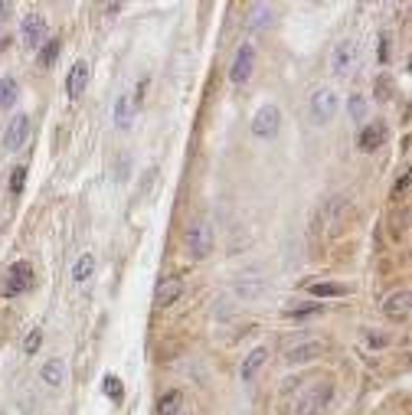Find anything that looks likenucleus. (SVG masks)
I'll return each instance as SVG.
<instances>
[{"instance_id":"nucleus-21","label":"nucleus","mask_w":412,"mask_h":415,"mask_svg":"<svg viewBox=\"0 0 412 415\" xmlns=\"http://www.w3.org/2000/svg\"><path fill=\"white\" fill-rule=\"evenodd\" d=\"M17 98H20V82L13 76H4L0 79V108L17 105Z\"/></svg>"},{"instance_id":"nucleus-29","label":"nucleus","mask_w":412,"mask_h":415,"mask_svg":"<svg viewBox=\"0 0 412 415\" xmlns=\"http://www.w3.org/2000/svg\"><path fill=\"white\" fill-rule=\"evenodd\" d=\"M311 314H321V304L311 301V304H298L295 311H288V317H311Z\"/></svg>"},{"instance_id":"nucleus-13","label":"nucleus","mask_w":412,"mask_h":415,"mask_svg":"<svg viewBox=\"0 0 412 415\" xmlns=\"http://www.w3.org/2000/svg\"><path fill=\"white\" fill-rule=\"evenodd\" d=\"M409 301H412L409 288H399V291H393L390 298H386V304H383L386 317H393V321H406V317H409Z\"/></svg>"},{"instance_id":"nucleus-2","label":"nucleus","mask_w":412,"mask_h":415,"mask_svg":"<svg viewBox=\"0 0 412 415\" xmlns=\"http://www.w3.org/2000/svg\"><path fill=\"white\" fill-rule=\"evenodd\" d=\"M340 108V95L330 88V85H318L308 98V114L314 124H330L334 121V114Z\"/></svg>"},{"instance_id":"nucleus-16","label":"nucleus","mask_w":412,"mask_h":415,"mask_svg":"<svg viewBox=\"0 0 412 415\" xmlns=\"http://www.w3.org/2000/svg\"><path fill=\"white\" fill-rule=\"evenodd\" d=\"M265 360H269V347H255L249 357L243 360V369H239V376H243V383H252L255 376H259V369L265 367Z\"/></svg>"},{"instance_id":"nucleus-5","label":"nucleus","mask_w":412,"mask_h":415,"mask_svg":"<svg viewBox=\"0 0 412 415\" xmlns=\"http://www.w3.org/2000/svg\"><path fill=\"white\" fill-rule=\"evenodd\" d=\"M281 128V108L275 102H265L259 112L252 114V134L259 141H272Z\"/></svg>"},{"instance_id":"nucleus-10","label":"nucleus","mask_w":412,"mask_h":415,"mask_svg":"<svg viewBox=\"0 0 412 415\" xmlns=\"http://www.w3.org/2000/svg\"><path fill=\"white\" fill-rule=\"evenodd\" d=\"M180 294H184V278H180V275H170V278H160L157 282L154 301H157V308H170V304H177Z\"/></svg>"},{"instance_id":"nucleus-30","label":"nucleus","mask_w":412,"mask_h":415,"mask_svg":"<svg viewBox=\"0 0 412 415\" xmlns=\"http://www.w3.org/2000/svg\"><path fill=\"white\" fill-rule=\"evenodd\" d=\"M366 343H370V347H376V350H380V347H386L390 340H386L380 331H366Z\"/></svg>"},{"instance_id":"nucleus-20","label":"nucleus","mask_w":412,"mask_h":415,"mask_svg":"<svg viewBox=\"0 0 412 415\" xmlns=\"http://www.w3.org/2000/svg\"><path fill=\"white\" fill-rule=\"evenodd\" d=\"M180 409H184V393H177V389H170L157 399V415H180Z\"/></svg>"},{"instance_id":"nucleus-7","label":"nucleus","mask_w":412,"mask_h":415,"mask_svg":"<svg viewBox=\"0 0 412 415\" xmlns=\"http://www.w3.org/2000/svg\"><path fill=\"white\" fill-rule=\"evenodd\" d=\"M20 43L27 49H39L46 43V20L39 17V13H27V17L20 20Z\"/></svg>"},{"instance_id":"nucleus-26","label":"nucleus","mask_w":412,"mask_h":415,"mask_svg":"<svg viewBox=\"0 0 412 415\" xmlns=\"http://www.w3.org/2000/svg\"><path fill=\"white\" fill-rule=\"evenodd\" d=\"M105 396L115 399V402H122V399H124L122 379H118V376H105Z\"/></svg>"},{"instance_id":"nucleus-11","label":"nucleus","mask_w":412,"mask_h":415,"mask_svg":"<svg viewBox=\"0 0 412 415\" xmlns=\"http://www.w3.org/2000/svg\"><path fill=\"white\" fill-rule=\"evenodd\" d=\"M386 138H390L386 124L383 121H373V124H363V131H360L356 144H360V151H380V147L386 144Z\"/></svg>"},{"instance_id":"nucleus-24","label":"nucleus","mask_w":412,"mask_h":415,"mask_svg":"<svg viewBox=\"0 0 412 415\" xmlns=\"http://www.w3.org/2000/svg\"><path fill=\"white\" fill-rule=\"evenodd\" d=\"M347 105H350V118L363 124L366 121V98H363V95H350V98H347Z\"/></svg>"},{"instance_id":"nucleus-6","label":"nucleus","mask_w":412,"mask_h":415,"mask_svg":"<svg viewBox=\"0 0 412 415\" xmlns=\"http://www.w3.org/2000/svg\"><path fill=\"white\" fill-rule=\"evenodd\" d=\"M187 249H190V258H206V255L213 252V226L197 219V223H190L187 229Z\"/></svg>"},{"instance_id":"nucleus-8","label":"nucleus","mask_w":412,"mask_h":415,"mask_svg":"<svg viewBox=\"0 0 412 415\" xmlns=\"http://www.w3.org/2000/svg\"><path fill=\"white\" fill-rule=\"evenodd\" d=\"M252 69H255V49L249 46V43H243V46L236 49L233 66H229V82H233V85H245L249 79H252Z\"/></svg>"},{"instance_id":"nucleus-23","label":"nucleus","mask_w":412,"mask_h":415,"mask_svg":"<svg viewBox=\"0 0 412 415\" xmlns=\"http://www.w3.org/2000/svg\"><path fill=\"white\" fill-rule=\"evenodd\" d=\"M311 294H314V298H340V294H347V284L314 282V284H311Z\"/></svg>"},{"instance_id":"nucleus-1","label":"nucleus","mask_w":412,"mask_h":415,"mask_svg":"<svg viewBox=\"0 0 412 415\" xmlns=\"http://www.w3.org/2000/svg\"><path fill=\"white\" fill-rule=\"evenodd\" d=\"M330 396H334V386L328 379H314L301 389L295 402H291V415H321L330 406Z\"/></svg>"},{"instance_id":"nucleus-15","label":"nucleus","mask_w":412,"mask_h":415,"mask_svg":"<svg viewBox=\"0 0 412 415\" xmlns=\"http://www.w3.org/2000/svg\"><path fill=\"white\" fill-rule=\"evenodd\" d=\"M134 112H138V105H134V98H131V95H122V98L115 102V108H112L115 124H118L122 131H128V128L134 124Z\"/></svg>"},{"instance_id":"nucleus-31","label":"nucleus","mask_w":412,"mask_h":415,"mask_svg":"<svg viewBox=\"0 0 412 415\" xmlns=\"http://www.w3.org/2000/svg\"><path fill=\"white\" fill-rule=\"evenodd\" d=\"M10 13V4H0V23H4V17Z\"/></svg>"},{"instance_id":"nucleus-17","label":"nucleus","mask_w":412,"mask_h":415,"mask_svg":"<svg viewBox=\"0 0 412 415\" xmlns=\"http://www.w3.org/2000/svg\"><path fill=\"white\" fill-rule=\"evenodd\" d=\"M39 376H43V383H46V386H63V383H66V363H63L59 357L46 360V363H43V369H39Z\"/></svg>"},{"instance_id":"nucleus-3","label":"nucleus","mask_w":412,"mask_h":415,"mask_svg":"<svg viewBox=\"0 0 412 415\" xmlns=\"http://www.w3.org/2000/svg\"><path fill=\"white\" fill-rule=\"evenodd\" d=\"M33 284H37L33 265L30 262H13L7 268V278H4V294H7V298H20V294L33 291Z\"/></svg>"},{"instance_id":"nucleus-9","label":"nucleus","mask_w":412,"mask_h":415,"mask_svg":"<svg viewBox=\"0 0 412 415\" xmlns=\"http://www.w3.org/2000/svg\"><path fill=\"white\" fill-rule=\"evenodd\" d=\"M27 138H30V118L27 114H13L7 121V131H4V151L7 154L20 151L27 144Z\"/></svg>"},{"instance_id":"nucleus-19","label":"nucleus","mask_w":412,"mask_h":415,"mask_svg":"<svg viewBox=\"0 0 412 415\" xmlns=\"http://www.w3.org/2000/svg\"><path fill=\"white\" fill-rule=\"evenodd\" d=\"M92 275H95V255L92 252L79 255L75 265H72V282L75 284H89V282H92Z\"/></svg>"},{"instance_id":"nucleus-22","label":"nucleus","mask_w":412,"mask_h":415,"mask_svg":"<svg viewBox=\"0 0 412 415\" xmlns=\"http://www.w3.org/2000/svg\"><path fill=\"white\" fill-rule=\"evenodd\" d=\"M59 53H63V43H59V39H46V43L39 46V66H43V69L56 66Z\"/></svg>"},{"instance_id":"nucleus-4","label":"nucleus","mask_w":412,"mask_h":415,"mask_svg":"<svg viewBox=\"0 0 412 415\" xmlns=\"http://www.w3.org/2000/svg\"><path fill=\"white\" fill-rule=\"evenodd\" d=\"M356 66H360V46H356L354 39H340L334 53H330V72L340 79L354 76Z\"/></svg>"},{"instance_id":"nucleus-14","label":"nucleus","mask_w":412,"mask_h":415,"mask_svg":"<svg viewBox=\"0 0 412 415\" xmlns=\"http://www.w3.org/2000/svg\"><path fill=\"white\" fill-rule=\"evenodd\" d=\"M324 353V343L321 340H304V343H295V347L285 353V363H311Z\"/></svg>"},{"instance_id":"nucleus-27","label":"nucleus","mask_w":412,"mask_h":415,"mask_svg":"<svg viewBox=\"0 0 412 415\" xmlns=\"http://www.w3.org/2000/svg\"><path fill=\"white\" fill-rule=\"evenodd\" d=\"M39 347H43V334H39V331H30L27 337H23V353H27V357H33Z\"/></svg>"},{"instance_id":"nucleus-25","label":"nucleus","mask_w":412,"mask_h":415,"mask_svg":"<svg viewBox=\"0 0 412 415\" xmlns=\"http://www.w3.org/2000/svg\"><path fill=\"white\" fill-rule=\"evenodd\" d=\"M262 291H265V282H243L239 278V284H236V294H243V298H255Z\"/></svg>"},{"instance_id":"nucleus-18","label":"nucleus","mask_w":412,"mask_h":415,"mask_svg":"<svg viewBox=\"0 0 412 415\" xmlns=\"http://www.w3.org/2000/svg\"><path fill=\"white\" fill-rule=\"evenodd\" d=\"M272 13L275 10L269 7V4H252V7L245 10V27L249 29H262L272 23Z\"/></svg>"},{"instance_id":"nucleus-12","label":"nucleus","mask_w":412,"mask_h":415,"mask_svg":"<svg viewBox=\"0 0 412 415\" xmlns=\"http://www.w3.org/2000/svg\"><path fill=\"white\" fill-rule=\"evenodd\" d=\"M85 85H89V62L79 59V62H72V69H69V76H66V95L69 98H82Z\"/></svg>"},{"instance_id":"nucleus-28","label":"nucleus","mask_w":412,"mask_h":415,"mask_svg":"<svg viewBox=\"0 0 412 415\" xmlns=\"http://www.w3.org/2000/svg\"><path fill=\"white\" fill-rule=\"evenodd\" d=\"M23 183H27V167H13V173H10V190H13V193H23Z\"/></svg>"}]
</instances>
